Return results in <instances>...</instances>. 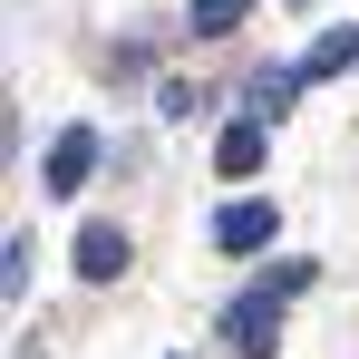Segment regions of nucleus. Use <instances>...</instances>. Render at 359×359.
Segmentation results:
<instances>
[{
    "instance_id": "5",
    "label": "nucleus",
    "mask_w": 359,
    "mask_h": 359,
    "mask_svg": "<svg viewBox=\"0 0 359 359\" xmlns=\"http://www.w3.org/2000/svg\"><path fill=\"white\" fill-rule=\"evenodd\" d=\"M214 175H262V117H243V126H224V136H214Z\"/></svg>"
},
{
    "instance_id": "6",
    "label": "nucleus",
    "mask_w": 359,
    "mask_h": 359,
    "mask_svg": "<svg viewBox=\"0 0 359 359\" xmlns=\"http://www.w3.org/2000/svg\"><path fill=\"white\" fill-rule=\"evenodd\" d=\"M340 68H359V29H320L301 49V78H340Z\"/></svg>"
},
{
    "instance_id": "1",
    "label": "nucleus",
    "mask_w": 359,
    "mask_h": 359,
    "mask_svg": "<svg viewBox=\"0 0 359 359\" xmlns=\"http://www.w3.org/2000/svg\"><path fill=\"white\" fill-rule=\"evenodd\" d=\"M282 301H292L282 282H262V292H243L233 311H224V340H233L243 359H272V340H282Z\"/></svg>"
},
{
    "instance_id": "3",
    "label": "nucleus",
    "mask_w": 359,
    "mask_h": 359,
    "mask_svg": "<svg viewBox=\"0 0 359 359\" xmlns=\"http://www.w3.org/2000/svg\"><path fill=\"white\" fill-rule=\"evenodd\" d=\"M272 233H282V214H272V204H252V194L214 214V243H224V252H262Z\"/></svg>"
},
{
    "instance_id": "9",
    "label": "nucleus",
    "mask_w": 359,
    "mask_h": 359,
    "mask_svg": "<svg viewBox=\"0 0 359 359\" xmlns=\"http://www.w3.org/2000/svg\"><path fill=\"white\" fill-rule=\"evenodd\" d=\"M29 292V233H10V252H0V301Z\"/></svg>"
},
{
    "instance_id": "2",
    "label": "nucleus",
    "mask_w": 359,
    "mask_h": 359,
    "mask_svg": "<svg viewBox=\"0 0 359 359\" xmlns=\"http://www.w3.org/2000/svg\"><path fill=\"white\" fill-rule=\"evenodd\" d=\"M88 165H97V126H59L49 136V194H78Z\"/></svg>"
},
{
    "instance_id": "8",
    "label": "nucleus",
    "mask_w": 359,
    "mask_h": 359,
    "mask_svg": "<svg viewBox=\"0 0 359 359\" xmlns=\"http://www.w3.org/2000/svg\"><path fill=\"white\" fill-rule=\"evenodd\" d=\"M243 10H252V0H194V39H224Z\"/></svg>"
},
{
    "instance_id": "4",
    "label": "nucleus",
    "mask_w": 359,
    "mask_h": 359,
    "mask_svg": "<svg viewBox=\"0 0 359 359\" xmlns=\"http://www.w3.org/2000/svg\"><path fill=\"white\" fill-rule=\"evenodd\" d=\"M126 262H136V252H126L117 224H88V233H78V282H117Z\"/></svg>"
},
{
    "instance_id": "7",
    "label": "nucleus",
    "mask_w": 359,
    "mask_h": 359,
    "mask_svg": "<svg viewBox=\"0 0 359 359\" xmlns=\"http://www.w3.org/2000/svg\"><path fill=\"white\" fill-rule=\"evenodd\" d=\"M301 88H311L301 68H262V78H252V117H282V107H292Z\"/></svg>"
}]
</instances>
